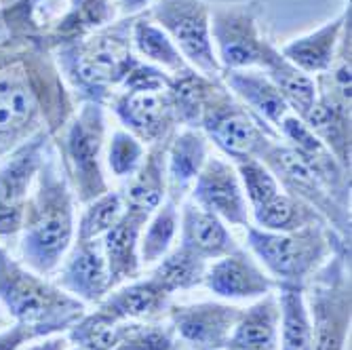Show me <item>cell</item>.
<instances>
[{"instance_id": "obj_10", "label": "cell", "mask_w": 352, "mask_h": 350, "mask_svg": "<svg viewBox=\"0 0 352 350\" xmlns=\"http://www.w3.org/2000/svg\"><path fill=\"white\" fill-rule=\"evenodd\" d=\"M146 15L173 41L192 70L219 78L221 68L211 41V5L205 0H154Z\"/></svg>"}, {"instance_id": "obj_1", "label": "cell", "mask_w": 352, "mask_h": 350, "mask_svg": "<svg viewBox=\"0 0 352 350\" xmlns=\"http://www.w3.org/2000/svg\"><path fill=\"white\" fill-rule=\"evenodd\" d=\"M74 108L45 39L0 45V158L41 131L55 138Z\"/></svg>"}, {"instance_id": "obj_11", "label": "cell", "mask_w": 352, "mask_h": 350, "mask_svg": "<svg viewBox=\"0 0 352 350\" xmlns=\"http://www.w3.org/2000/svg\"><path fill=\"white\" fill-rule=\"evenodd\" d=\"M211 41L223 70H262L272 43L260 28L258 3H232L211 7Z\"/></svg>"}, {"instance_id": "obj_43", "label": "cell", "mask_w": 352, "mask_h": 350, "mask_svg": "<svg viewBox=\"0 0 352 350\" xmlns=\"http://www.w3.org/2000/svg\"><path fill=\"white\" fill-rule=\"evenodd\" d=\"M19 0H0V7H9V5H15Z\"/></svg>"}, {"instance_id": "obj_6", "label": "cell", "mask_w": 352, "mask_h": 350, "mask_svg": "<svg viewBox=\"0 0 352 350\" xmlns=\"http://www.w3.org/2000/svg\"><path fill=\"white\" fill-rule=\"evenodd\" d=\"M106 106L80 102L72 116L53 138L61 169L66 173L74 199L87 205L110 190L104 156H106Z\"/></svg>"}, {"instance_id": "obj_34", "label": "cell", "mask_w": 352, "mask_h": 350, "mask_svg": "<svg viewBox=\"0 0 352 350\" xmlns=\"http://www.w3.org/2000/svg\"><path fill=\"white\" fill-rule=\"evenodd\" d=\"M179 232V207L165 199L146 221L140 239V256L144 266H154L173 249V241Z\"/></svg>"}, {"instance_id": "obj_44", "label": "cell", "mask_w": 352, "mask_h": 350, "mask_svg": "<svg viewBox=\"0 0 352 350\" xmlns=\"http://www.w3.org/2000/svg\"><path fill=\"white\" fill-rule=\"evenodd\" d=\"M66 350H82V348H78V346H72V344H68V348Z\"/></svg>"}, {"instance_id": "obj_32", "label": "cell", "mask_w": 352, "mask_h": 350, "mask_svg": "<svg viewBox=\"0 0 352 350\" xmlns=\"http://www.w3.org/2000/svg\"><path fill=\"white\" fill-rule=\"evenodd\" d=\"M205 270H207L205 260H201L192 251L177 245L165 258H161L154 264L148 278L158 289L165 292L169 298H173L179 292H188L203 285Z\"/></svg>"}, {"instance_id": "obj_14", "label": "cell", "mask_w": 352, "mask_h": 350, "mask_svg": "<svg viewBox=\"0 0 352 350\" xmlns=\"http://www.w3.org/2000/svg\"><path fill=\"white\" fill-rule=\"evenodd\" d=\"M72 346L82 350H173L177 346L169 323H118L104 325L89 312L66 331Z\"/></svg>"}, {"instance_id": "obj_31", "label": "cell", "mask_w": 352, "mask_h": 350, "mask_svg": "<svg viewBox=\"0 0 352 350\" xmlns=\"http://www.w3.org/2000/svg\"><path fill=\"white\" fill-rule=\"evenodd\" d=\"M278 350H312L310 314L304 287L278 285Z\"/></svg>"}, {"instance_id": "obj_39", "label": "cell", "mask_w": 352, "mask_h": 350, "mask_svg": "<svg viewBox=\"0 0 352 350\" xmlns=\"http://www.w3.org/2000/svg\"><path fill=\"white\" fill-rule=\"evenodd\" d=\"M68 344L70 342H68L66 333H59V336H47V338L30 342L21 350H66Z\"/></svg>"}, {"instance_id": "obj_27", "label": "cell", "mask_w": 352, "mask_h": 350, "mask_svg": "<svg viewBox=\"0 0 352 350\" xmlns=\"http://www.w3.org/2000/svg\"><path fill=\"white\" fill-rule=\"evenodd\" d=\"M112 0H70L68 11L63 13L49 30H45V43L53 51L59 45H66L85 39L93 32L106 28L114 21Z\"/></svg>"}, {"instance_id": "obj_42", "label": "cell", "mask_w": 352, "mask_h": 350, "mask_svg": "<svg viewBox=\"0 0 352 350\" xmlns=\"http://www.w3.org/2000/svg\"><path fill=\"white\" fill-rule=\"evenodd\" d=\"M13 321L9 319V314L5 312V308L3 306H0V329H5V327H9Z\"/></svg>"}, {"instance_id": "obj_22", "label": "cell", "mask_w": 352, "mask_h": 350, "mask_svg": "<svg viewBox=\"0 0 352 350\" xmlns=\"http://www.w3.org/2000/svg\"><path fill=\"white\" fill-rule=\"evenodd\" d=\"M348 23H350V7L344 9L336 19L310 32V34H304L283 45L278 51L287 61H292L302 72L310 76H318L331 68L342 34Z\"/></svg>"}, {"instance_id": "obj_7", "label": "cell", "mask_w": 352, "mask_h": 350, "mask_svg": "<svg viewBox=\"0 0 352 350\" xmlns=\"http://www.w3.org/2000/svg\"><path fill=\"white\" fill-rule=\"evenodd\" d=\"M312 350H346L352 323L350 247L338 249L304 287Z\"/></svg>"}, {"instance_id": "obj_37", "label": "cell", "mask_w": 352, "mask_h": 350, "mask_svg": "<svg viewBox=\"0 0 352 350\" xmlns=\"http://www.w3.org/2000/svg\"><path fill=\"white\" fill-rule=\"evenodd\" d=\"M146 146L124 129H116L110 140L106 142V163L110 173L116 179H131L133 173L140 169L144 156H146Z\"/></svg>"}, {"instance_id": "obj_30", "label": "cell", "mask_w": 352, "mask_h": 350, "mask_svg": "<svg viewBox=\"0 0 352 350\" xmlns=\"http://www.w3.org/2000/svg\"><path fill=\"white\" fill-rule=\"evenodd\" d=\"M131 45H133V53L142 61L161 68L167 74H177L190 68L186 59L182 57L179 49L173 45V41L146 13L133 17Z\"/></svg>"}, {"instance_id": "obj_20", "label": "cell", "mask_w": 352, "mask_h": 350, "mask_svg": "<svg viewBox=\"0 0 352 350\" xmlns=\"http://www.w3.org/2000/svg\"><path fill=\"white\" fill-rule=\"evenodd\" d=\"M209 158V140L201 129L182 127L167 142L165 175L167 199L177 207L190 197V190Z\"/></svg>"}, {"instance_id": "obj_13", "label": "cell", "mask_w": 352, "mask_h": 350, "mask_svg": "<svg viewBox=\"0 0 352 350\" xmlns=\"http://www.w3.org/2000/svg\"><path fill=\"white\" fill-rule=\"evenodd\" d=\"M53 138L41 131L0 158V245L17 241L23 211Z\"/></svg>"}, {"instance_id": "obj_15", "label": "cell", "mask_w": 352, "mask_h": 350, "mask_svg": "<svg viewBox=\"0 0 352 350\" xmlns=\"http://www.w3.org/2000/svg\"><path fill=\"white\" fill-rule=\"evenodd\" d=\"M241 314V306L230 302L171 304L167 323L177 344L188 350H223Z\"/></svg>"}, {"instance_id": "obj_28", "label": "cell", "mask_w": 352, "mask_h": 350, "mask_svg": "<svg viewBox=\"0 0 352 350\" xmlns=\"http://www.w3.org/2000/svg\"><path fill=\"white\" fill-rule=\"evenodd\" d=\"M262 72L276 87L287 108H289L296 116L306 118V114L314 108L316 95H318L314 76L302 72L292 61H287L274 45L270 47V51L264 59Z\"/></svg>"}, {"instance_id": "obj_5", "label": "cell", "mask_w": 352, "mask_h": 350, "mask_svg": "<svg viewBox=\"0 0 352 350\" xmlns=\"http://www.w3.org/2000/svg\"><path fill=\"white\" fill-rule=\"evenodd\" d=\"M247 249L278 285L306 287L312 274L342 247H350L329 224L296 232H270L247 226Z\"/></svg>"}, {"instance_id": "obj_45", "label": "cell", "mask_w": 352, "mask_h": 350, "mask_svg": "<svg viewBox=\"0 0 352 350\" xmlns=\"http://www.w3.org/2000/svg\"><path fill=\"white\" fill-rule=\"evenodd\" d=\"M173 350H188V348H184V346H182V344H177V346H175V348H173Z\"/></svg>"}, {"instance_id": "obj_33", "label": "cell", "mask_w": 352, "mask_h": 350, "mask_svg": "<svg viewBox=\"0 0 352 350\" xmlns=\"http://www.w3.org/2000/svg\"><path fill=\"white\" fill-rule=\"evenodd\" d=\"M308 129L325 144V148L338 158V161L350 169L352 165V144H350V112L336 110L323 102L314 104V108L302 118Z\"/></svg>"}, {"instance_id": "obj_16", "label": "cell", "mask_w": 352, "mask_h": 350, "mask_svg": "<svg viewBox=\"0 0 352 350\" xmlns=\"http://www.w3.org/2000/svg\"><path fill=\"white\" fill-rule=\"evenodd\" d=\"M190 201L201 209L217 215L228 226L247 228L251 209L245 199L243 186L234 163L226 156L209 154L207 163L190 190Z\"/></svg>"}, {"instance_id": "obj_36", "label": "cell", "mask_w": 352, "mask_h": 350, "mask_svg": "<svg viewBox=\"0 0 352 350\" xmlns=\"http://www.w3.org/2000/svg\"><path fill=\"white\" fill-rule=\"evenodd\" d=\"M234 169L239 173L249 209H255V207L268 203L272 197H276L280 193V186H278L276 177L260 158H255V156L241 158V161H234Z\"/></svg>"}, {"instance_id": "obj_12", "label": "cell", "mask_w": 352, "mask_h": 350, "mask_svg": "<svg viewBox=\"0 0 352 350\" xmlns=\"http://www.w3.org/2000/svg\"><path fill=\"white\" fill-rule=\"evenodd\" d=\"M258 158L264 161V165L272 171L283 193L292 195V197L308 203L310 207H314L323 215L327 224L346 243H350V224H352L350 209L342 207L327 193V188L310 171V167L302 161V156L296 150H292L280 140H270Z\"/></svg>"}, {"instance_id": "obj_2", "label": "cell", "mask_w": 352, "mask_h": 350, "mask_svg": "<svg viewBox=\"0 0 352 350\" xmlns=\"http://www.w3.org/2000/svg\"><path fill=\"white\" fill-rule=\"evenodd\" d=\"M76 199L51 142L23 211L19 260L43 276L57 272L76 239Z\"/></svg>"}, {"instance_id": "obj_35", "label": "cell", "mask_w": 352, "mask_h": 350, "mask_svg": "<svg viewBox=\"0 0 352 350\" xmlns=\"http://www.w3.org/2000/svg\"><path fill=\"white\" fill-rule=\"evenodd\" d=\"M124 213L122 190H108L102 197L82 205V211L76 219V239L102 241L108 230L116 224Z\"/></svg>"}, {"instance_id": "obj_21", "label": "cell", "mask_w": 352, "mask_h": 350, "mask_svg": "<svg viewBox=\"0 0 352 350\" xmlns=\"http://www.w3.org/2000/svg\"><path fill=\"white\" fill-rule=\"evenodd\" d=\"M179 211V245L195 256L205 260L207 264L223 258L239 249L234 234L230 232L226 221H221L217 215L201 209L192 201H184Z\"/></svg>"}, {"instance_id": "obj_19", "label": "cell", "mask_w": 352, "mask_h": 350, "mask_svg": "<svg viewBox=\"0 0 352 350\" xmlns=\"http://www.w3.org/2000/svg\"><path fill=\"white\" fill-rule=\"evenodd\" d=\"M171 298L156 287L148 276H138L129 283H122L110 289L108 296L95 304V310L89 314L104 325L118 323H150L163 321Z\"/></svg>"}, {"instance_id": "obj_3", "label": "cell", "mask_w": 352, "mask_h": 350, "mask_svg": "<svg viewBox=\"0 0 352 350\" xmlns=\"http://www.w3.org/2000/svg\"><path fill=\"white\" fill-rule=\"evenodd\" d=\"M133 17L112 21L93 34L53 49L57 70L78 102L108 106L140 63L131 45Z\"/></svg>"}, {"instance_id": "obj_23", "label": "cell", "mask_w": 352, "mask_h": 350, "mask_svg": "<svg viewBox=\"0 0 352 350\" xmlns=\"http://www.w3.org/2000/svg\"><path fill=\"white\" fill-rule=\"evenodd\" d=\"M219 78L245 108H249L278 135V124L292 110L287 108L280 93L262 70H223Z\"/></svg>"}, {"instance_id": "obj_25", "label": "cell", "mask_w": 352, "mask_h": 350, "mask_svg": "<svg viewBox=\"0 0 352 350\" xmlns=\"http://www.w3.org/2000/svg\"><path fill=\"white\" fill-rule=\"evenodd\" d=\"M223 350H278V300L274 292L241 308Z\"/></svg>"}, {"instance_id": "obj_41", "label": "cell", "mask_w": 352, "mask_h": 350, "mask_svg": "<svg viewBox=\"0 0 352 350\" xmlns=\"http://www.w3.org/2000/svg\"><path fill=\"white\" fill-rule=\"evenodd\" d=\"M9 41H17L15 36V28L11 21V15L5 7H0V45H5Z\"/></svg>"}, {"instance_id": "obj_4", "label": "cell", "mask_w": 352, "mask_h": 350, "mask_svg": "<svg viewBox=\"0 0 352 350\" xmlns=\"http://www.w3.org/2000/svg\"><path fill=\"white\" fill-rule=\"evenodd\" d=\"M0 306L13 323L34 327L43 336L66 333L87 312L80 300L13 258L5 245L0 247Z\"/></svg>"}, {"instance_id": "obj_38", "label": "cell", "mask_w": 352, "mask_h": 350, "mask_svg": "<svg viewBox=\"0 0 352 350\" xmlns=\"http://www.w3.org/2000/svg\"><path fill=\"white\" fill-rule=\"evenodd\" d=\"M47 338L43 336L38 329L34 327H28L21 323H11L9 327L0 329V350H21L25 344Z\"/></svg>"}, {"instance_id": "obj_9", "label": "cell", "mask_w": 352, "mask_h": 350, "mask_svg": "<svg viewBox=\"0 0 352 350\" xmlns=\"http://www.w3.org/2000/svg\"><path fill=\"white\" fill-rule=\"evenodd\" d=\"M169 85L171 74H161L118 89L108 102L122 129L135 135L146 148L169 142L179 129Z\"/></svg>"}, {"instance_id": "obj_18", "label": "cell", "mask_w": 352, "mask_h": 350, "mask_svg": "<svg viewBox=\"0 0 352 350\" xmlns=\"http://www.w3.org/2000/svg\"><path fill=\"white\" fill-rule=\"evenodd\" d=\"M55 283L85 306L100 304L112 289L102 241L74 239L55 272Z\"/></svg>"}, {"instance_id": "obj_40", "label": "cell", "mask_w": 352, "mask_h": 350, "mask_svg": "<svg viewBox=\"0 0 352 350\" xmlns=\"http://www.w3.org/2000/svg\"><path fill=\"white\" fill-rule=\"evenodd\" d=\"M152 3L154 0H118V7L124 17H135V15L146 13Z\"/></svg>"}, {"instance_id": "obj_26", "label": "cell", "mask_w": 352, "mask_h": 350, "mask_svg": "<svg viewBox=\"0 0 352 350\" xmlns=\"http://www.w3.org/2000/svg\"><path fill=\"white\" fill-rule=\"evenodd\" d=\"M165 152L167 142L148 146L140 169L122 190L124 211L150 217L167 199V175H165Z\"/></svg>"}, {"instance_id": "obj_29", "label": "cell", "mask_w": 352, "mask_h": 350, "mask_svg": "<svg viewBox=\"0 0 352 350\" xmlns=\"http://www.w3.org/2000/svg\"><path fill=\"white\" fill-rule=\"evenodd\" d=\"M251 215L255 221L253 226H258L262 230H270V232H296V230H304L316 224H327L323 215L314 207L283 193V190L268 203L251 209Z\"/></svg>"}, {"instance_id": "obj_17", "label": "cell", "mask_w": 352, "mask_h": 350, "mask_svg": "<svg viewBox=\"0 0 352 350\" xmlns=\"http://www.w3.org/2000/svg\"><path fill=\"white\" fill-rule=\"evenodd\" d=\"M203 285L213 296L228 302H253L276 292L272 276L251 256V251L243 247L209 262Z\"/></svg>"}, {"instance_id": "obj_24", "label": "cell", "mask_w": 352, "mask_h": 350, "mask_svg": "<svg viewBox=\"0 0 352 350\" xmlns=\"http://www.w3.org/2000/svg\"><path fill=\"white\" fill-rule=\"evenodd\" d=\"M146 217L124 211L122 217L108 230V234L102 239L104 258L110 272V285L112 289L122 283H129L138 276H142V256H140V239L142 230L146 226Z\"/></svg>"}, {"instance_id": "obj_8", "label": "cell", "mask_w": 352, "mask_h": 350, "mask_svg": "<svg viewBox=\"0 0 352 350\" xmlns=\"http://www.w3.org/2000/svg\"><path fill=\"white\" fill-rule=\"evenodd\" d=\"M199 129L205 133L209 144H213L221 156L232 163L249 156L258 158L270 140H278L266 122L234 98L221 78L215 80L209 93Z\"/></svg>"}, {"instance_id": "obj_46", "label": "cell", "mask_w": 352, "mask_h": 350, "mask_svg": "<svg viewBox=\"0 0 352 350\" xmlns=\"http://www.w3.org/2000/svg\"><path fill=\"white\" fill-rule=\"evenodd\" d=\"M0 247H3V245H0Z\"/></svg>"}]
</instances>
